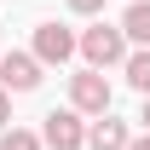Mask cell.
Segmentation results:
<instances>
[{"mask_svg": "<svg viewBox=\"0 0 150 150\" xmlns=\"http://www.w3.org/2000/svg\"><path fill=\"white\" fill-rule=\"evenodd\" d=\"M127 52H133V40L121 35V23H93V29L81 35V58H87L93 69H110V64H121Z\"/></svg>", "mask_w": 150, "mask_h": 150, "instance_id": "cell-1", "label": "cell"}, {"mask_svg": "<svg viewBox=\"0 0 150 150\" xmlns=\"http://www.w3.org/2000/svg\"><path fill=\"white\" fill-rule=\"evenodd\" d=\"M69 104L81 115H104V110H110V81H104V69L87 64L81 75H69Z\"/></svg>", "mask_w": 150, "mask_h": 150, "instance_id": "cell-2", "label": "cell"}, {"mask_svg": "<svg viewBox=\"0 0 150 150\" xmlns=\"http://www.w3.org/2000/svg\"><path fill=\"white\" fill-rule=\"evenodd\" d=\"M40 139H46V150H81L87 144V121H81V110H52L46 115V127H40Z\"/></svg>", "mask_w": 150, "mask_h": 150, "instance_id": "cell-3", "label": "cell"}, {"mask_svg": "<svg viewBox=\"0 0 150 150\" xmlns=\"http://www.w3.org/2000/svg\"><path fill=\"white\" fill-rule=\"evenodd\" d=\"M75 52H81V35L75 29H64V23H40L35 29V58L40 64H69Z\"/></svg>", "mask_w": 150, "mask_h": 150, "instance_id": "cell-4", "label": "cell"}, {"mask_svg": "<svg viewBox=\"0 0 150 150\" xmlns=\"http://www.w3.org/2000/svg\"><path fill=\"white\" fill-rule=\"evenodd\" d=\"M40 69H46V64H40L35 52H6L0 58V87H6V93H35Z\"/></svg>", "mask_w": 150, "mask_h": 150, "instance_id": "cell-5", "label": "cell"}, {"mask_svg": "<svg viewBox=\"0 0 150 150\" xmlns=\"http://www.w3.org/2000/svg\"><path fill=\"white\" fill-rule=\"evenodd\" d=\"M87 144H93V150H127V144H133V133H127V121H115V115L104 110L93 127H87Z\"/></svg>", "mask_w": 150, "mask_h": 150, "instance_id": "cell-6", "label": "cell"}, {"mask_svg": "<svg viewBox=\"0 0 150 150\" xmlns=\"http://www.w3.org/2000/svg\"><path fill=\"white\" fill-rule=\"evenodd\" d=\"M121 35L133 46H150V0H133L127 12H121Z\"/></svg>", "mask_w": 150, "mask_h": 150, "instance_id": "cell-7", "label": "cell"}, {"mask_svg": "<svg viewBox=\"0 0 150 150\" xmlns=\"http://www.w3.org/2000/svg\"><path fill=\"white\" fill-rule=\"evenodd\" d=\"M121 69H127V87L133 93H150V46H133L121 58Z\"/></svg>", "mask_w": 150, "mask_h": 150, "instance_id": "cell-8", "label": "cell"}, {"mask_svg": "<svg viewBox=\"0 0 150 150\" xmlns=\"http://www.w3.org/2000/svg\"><path fill=\"white\" fill-rule=\"evenodd\" d=\"M0 150H46V139L29 127H0Z\"/></svg>", "mask_w": 150, "mask_h": 150, "instance_id": "cell-9", "label": "cell"}, {"mask_svg": "<svg viewBox=\"0 0 150 150\" xmlns=\"http://www.w3.org/2000/svg\"><path fill=\"white\" fill-rule=\"evenodd\" d=\"M69 12H81V18H93V12H104V0H69Z\"/></svg>", "mask_w": 150, "mask_h": 150, "instance_id": "cell-10", "label": "cell"}, {"mask_svg": "<svg viewBox=\"0 0 150 150\" xmlns=\"http://www.w3.org/2000/svg\"><path fill=\"white\" fill-rule=\"evenodd\" d=\"M6 121H12V93L0 87V127H6Z\"/></svg>", "mask_w": 150, "mask_h": 150, "instance_id": "cell-11", "label": "cell"}, {"mask_svg": "<svg viewBox=\"0 0 150 150\" xmlns=\"http://www.w3.org/2000/svg\"><path fill=\"white\" fill-rule=\"evenodd\" d=\"M127 150H150V133H139V139H133V144Z\"/></svg>", "mask_w": 150, "mask_h": 150, "instance_id": "cell-12", "label": "cell"}, {"mask_svg": "<svg viewBox=\"0 0 150 150\" xmlns=\"http://www.w3.org/2000/svg\"><path fill=\"white\" fill-rule=\"evenodd\" d=\"M139 121H144V133H150V93H144V115H139Z\"/></svg>", "mask_w": 150, "mask_h": 150, "instance_id": "cell-13", "label": "cell"}, {"mask_svg": "<svg viewBox=\"0 0 150 150\" xmlns=\"http://www.w3.org/2000/svg\"><path fill=\"white\" fill-rule=\"evenodd\" d=\"M0 58H6V52H0Z\"/></svg>", "mask_w": 150, "mask_h": 150, "instance_id": "cell-14", "label": "cell"}]
</instances>
